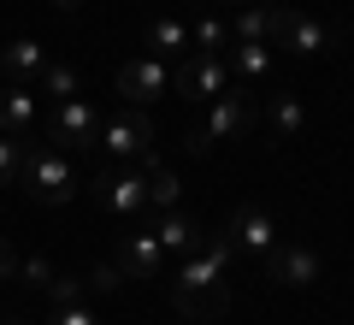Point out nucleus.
I'll use <instances>...</instances> for the list:
<instances>
[{
	"instance_id": "obj_25",
	"label": "nucleus",
	"mask_w": 354,
	"mask_h": 325,
	"mask_svg": "<svg viewBox=\"0 0 354 325\" xmlns=\"http://www.w3.org/2000/svg\"><path fill=\"white\" fill-rule=\"evenodd\" d=\"M83 284H88V290H101V296H113V290H124V272H118V261H101L95 272L83 278Z\"/></svg>"
},
{
	"instance_id": "obj_20",
	"label": "nucleus",
	"mask_w": 354,
	"mask_h": 325,
	"mask_svg": "<svg viewBox=\"0 0 354 325\" xmlns=\"http://www.w3.org/2000/svg\"><path fill=\"white\" fill-rule=\"evenodd\" d=\"M225 42H230L225 18H195V24H189V53H218Z\"/></svg>"
},
{
	"instance_id": "obj_33",
	"label": "nucleus",
	"mask_w": 354,
	"mask_h": 325,
	"mask_svg": "<svg viewBox=\"0 0 354 325\" xmlns=\"http://www.w3.org/2000/svg\"><path fill=\"white\" fill-rule=\"evenodd\" d=\"M0 325H6V313H0Z\"/></svg>"
},
{
	"instance_id": "obj_28",
	"label": "nucleus",
	"mask_w": 354,
	"mask_h": 325,
	"mask_svg": "<svg viewBox=\"0 0 354 325\" xmlns=\"http://www.w3.org/2000/svg\"><path fill=\"white\" fill-rule=\"evenodd\" d=\"M18 278V254H12V243L0 237V284H12Z\"/></svg>"
},
{
	"instance_id": "obj_3",
	"label": "nucleus",
	"mask_w": 354,
	"mask_h": 325,
	"mask_svg": "<svg viewBox=\"0 0 354 325\" xmlns=\"http://www.w3.org/2000/svg\"><path fill=\"white\" fill-rule=\"evenodd\" d=\"M248 130V89H225L218 100H207V113H201V125L189 130V154H213L218 142H230V137H242Z\"/></svg>"
},
{
	"instance_id": "obj_24",
	"label": "nucleus",
	"mask_w": 354,
	"mask_h": 325,
	"mask_svg": "<svg viewBox=\"0 0 354 325\" xmlns=\"http://www.w3.org/2000/svg\"><path fill=\"white\" fill-rule=\"evenodd\" d=\"M48 325H101V313L88 308V301H65V308L48 313Z\"/></svg>"
},
{
	"instance_id": "obj_5",
	"label": "nucleus",
	"mask_w": 354,
	"mask_h": 325,
	"mask_svg": "<svg viewBox=\"0 0 354 325\" xmlns=\"http://www.w3.org/2000/svg\"><path fill=\"white\" fill-rule=\"evenodd\" d=\"M95 148H106L113 160H148L153 154V118L142 113V107H124V113H113V118H101V142Z\"/></svg>"
},
{
	"instance_id": "obj_1",
	"label": "nucleus",
	"mask_w": 354,
	"mask_h": 325,
	"mask_svg": "<svg viewBox=\"0 0 354 325\" xmlns=\"http://www.w3.org/2000/svg\"><path fill=\"white\" fill-rule=\"evenodd\" d=\"M230 266H236V249L230 237H201V249H189L171 272V301L183 319H218L230 308Z\"/></svg>"
},
{
	"instance_id": "obj_12",
	"label": "nucleus",
	"mask_w": 354,
	"mask_h": 325,
	"mask_svg": "<svg viewBox=\"0 0 354 325\" xmlns=\"http://www.w3.org/2000/svg\"><path fill=\"white\" fill-rule=\"evenodd\" d=\"M160 266H165V249L153 231H124L118 237V272L124 278H153Z\"/></svg>"
},
{
	"instance_id": "obj_29",
	"label": "nucleus",
	"mask_w": 354,
	"mask_h": 325,
	"mask_svg": "<svg viewBox=\"0 0 354 325\" xmlns=\"http://www.w3.org/2000/svg\"><path fill=\"white\" fill-rule=\"evenodd\" d=\"M53 6H59V12H77V6H83V0H53Z\"/></svg>"
},
{
	"instance_id": "obj_7",
	"label": "nucleus",
	"mask_w": 354,
	"mask_h": 325,
	"mask_svg": "<svg viewBox=\"0 0 354 325\" xmlns=\"http://www.w3.org/2000/svg\"><path fill=\"white\" fill-rule=\"evenodd\" d=\"M225 237H230V249H236V254H254V261H266V254H272V249L283 243V231H278V219H272V207L248 201V207H236V213H230Z\"/></svg>"
},
{
	"instance_id": "obj_30",
	"label": "nucleus",
	"mask_w": 354,
	"mask_h": 325,
	"mask_svg": "<svg viewBox=\"0 0 354 325\" xmlns=\"http://www.w3.org/2000/svg\"><path fill=\"white\" fill-rule=\"evenodd\" d=\"M218 6H230V12H236V6H254V0H218Z\"/></svg>"
},
{
	"instance_id": "obj_9",
	"label": "nucleus",
	"mask_w": 354,
	"mask_h": 325,
	"mask_svg": "<svg viewBox=\"0 0 354 325\" xmlns=\"http://www.w3.org/2000/svg\"><path fill=\"white\" fill-rule=\"evenodd\" d=\"M319 272H325V261H319V249H307V243H278V249L266 254V278L283 290H313Z\"/></svg>"
},
{
	"instance_id": "obj_6",
	"label": "nucleus",
	"mask_w": 354,
	"mask_h": 325,
	"mask_svg": "<svg viewBox=\"0 0 354 325\" xmlns=\"http://www.w3.org/2000/svg\"><path fill=\"white\" fill-rule=\"evenodd\" d=\"M88 195H95L101 213L136 219V213H148V172H142V166H130V172H101L88 184Z\"/></svg>"
},
{
	"instance_id": "obj_2",
	"label": "nucleus",
	"mask_w": 354,
	"mask_h": 325,
	"mask_svg": "<svg viewBox=\"0 0 354 325\" xmlns=\"http://www.w3.org/2000/svg\"><path fill=\"white\" fill-rule=\"evenodd\" d=\"M18 172H24V184H30V201H41V207H65V201L77 195V172L65 166L59 148H30Z\"/></svg>"
},
{
	"instance_id": "obj_16",
	"label": "nucleus",
	"mask_w": 354,
	"mask_h": 325,
	"mask_svg": "<svg viewBox=\"0 0 354 325\" xmlns=\"http://www.w3.org/2000/svg\"><path fill=\"white\" fill-rule=\"evenodd\" d=\"M142 42H148L153 60H183V53H189V24H183V18H153V24L142 30Z\"/></svg>"
},
{
	"instance_id": "obj_26",
	"label": "nucleus",
	"mask_w": 354,
	"mask_h": 325,
	"mask_svg": "<svg viewBox=\"0 0 354 325\" xmlns=\"http://www.w3.org/2000/svg\"><path fill=\"white\" fill-rule=\"evenodd\" d=\"M83 278H65V272H53V284H48V301L53 308H65V301H83Z\"/></svg>"
},
{
	"instance_id": "obj_19",
	"label": "nucleus",
	"mask_w": 354,
	"mask_h": 325,
	"mask_svg": "<svg viewBox=\"0 0 354 325\" xmlns=\"http://www.w3.org/2000/svg\"><path fill=\"white\" fill-rule=\"evenodd\" d=\"M230 42H272V6H266V0L236 6V18H230Z\"/></svg>"
},
{
	"instance_id": "obj_32",
	"label": "nucleus",
	"mask_w": 354,
	"mask_h": 325,
	"mask_svg": "<svg viewBox=\"0 0 354 325\" xmlns=\"http://www.w3.org/2000/svg\"><path fill=\"white\" fill-rule=\"evenodd\" d=\"M195 325H213V319H195Z\"/></svg>"
},
{
	"instance_id": "obj_23",
	"label": "nucleus",
	"mask_w": 354,
	"mask_h": 325,
	"mask_svg": "<svg viewBox=\"0 0 354 325\" xmlns=\"http://www.w3.org/2000/svg\"><path fill=\"white\" fill-rule=\"evenodd\" d=\"M18 166H24V142H18V137H0V189H12Z\"/></svg>"
},
{
	"instance_id": "obj_31",
	"label": "nucleus",
	"mask_w": 354,
	"mask_h": 325,
	"mask_svg": "<svg viewBox=\"0 0 354 325\" xmlns=\"http://www.w3.org/2000/svg\"><path fill=\"white\" fill-rule=\"evenodd\" d=\"M6 325H30V319H18V313H12V319H6Z\"/></svg>"
},
{
	"instance_id": "obj_10",
	"label": "nucleus",
	"mask_w": 354,
	"mask_h": 325,
	"mask_svg": "<svg viewBox=\"0 0 354 325\" xmlns=\"http://www.w3.org/2000/svg\"><path fill=\"white\" fill-rule=\"evenodd\" d=\"M48 137L59 142V148H95V142H101V113H95L83 95H71V100H59V107H53Z\"/></svg>"
},
{
	"instance_id": "obj_11",
	"label": "nucleus",
	"mask_w": 354,
	"mask_h": 325,
	"mask_svg": "<svg viewBox=\"0 0 354 325\" xmlns=\"http://www.w3.org/2000/svg\"><path fill=\"white\" fill-rule=\"evenodd\" d=\"M165 89H171V71H165V60H153V53L118 65V95H124L130 107H148V100H160Z\"/></svg>"
},
{
	"instance_id": "obj_17",
	"label": "nucleus",
	"mask_w": 354,
	"mask_h": 325,
	"mask_svg": "<svg viewBox=\"0 0 354 325\" xmlns=\"http://www.w3.org/2000/svg\"><path fill=\"white\" fill-rule=\"evenodd\" d=\"M225 65L242 83H266V77H272V42H236V53H230Z\"/></svg>"
},
{
	"instance_id": "obj_13",
	"label": "nucleus",
	"mask_w": 354,
	"mask_h": 325,
	"mask_svg": "<svg viewBox=\"0 0 354 325\" xmlns=\"http://www.w3.org/2000/svg\"><path fill=\"white\" fill-rule=\"evenodd\" d=\"M30 130H36V89H30V83L0 89V137L30 142Z\"/></svg>"
},
{
	"instance_id": "obj_22",
	"label": "nucleus",
	"mask_w": 354,
	"mask_h": 325,
	"mask_svg": "<svg viewBox=\"0 0 354 325\" xmlns=\"http://www.w3.org/2000/svg\"><path fill=\"white\" fill-rule=\"evenodd\" d=\"M36 83L48 89L53 100H71L77 89H83V77H77V65H53V60H48V65H41V77H36Z\"/></svg>"
},
{
	"instance_id": "obj_18",
	"label": "nucleus",
	"mask_w": 354,
	"mask_h": 325,
	"mask_svg": "<svg viewBox=\"0 0 354 325\" xmlns=\"http://www.w3.org/2000/svg\"><path fill=\"white\" fill-rule=\"evenodd\" d=\"M142 172H148V213H165L177 207V172L160 160V154H148V160H136Z\"/></svg>"
},
{
	"instance_id": "obj_27",
	"label": "nucleus",
	"mask_w": 354,
	"mask_h": 325,
	"mask_svg": "<svg viewBox=\"0 0 354 325\" xmlns=\"http://www.w3.org/2000/svg\"><path fill=\"white\" fill-rule=\"evenodd\" d=\"M18 278H24V290H48L53 284V266L41 261V254H30V261H18Z\"/></svg>"
},
{
	"instance_id": "obj_15",
	"label": "nucleus",
	"mask_w": 354,
	"mask_h": 325,
	"mask_svg": "<svg viewBox=\"0 0 354 325\" xmlns=\"http://www.w3.org/2000/svg\"><path fill=\"white\" fill-rule=\"evenodd\" d=\"M41 65H48V48H41V42H30V36H18V42H6V48H0V71L12 77V83H36Z\"/></svg>"
},
{
	"instance_id": "obj_4",
	"label": "nucleus",
	"mask_w": 354,
	"mask_h": 325,
	"mask_svg": "<svg viewBox=\"0 0 354 325\" xmlns=\"http://www.w3.org/2000/svg\"><path fill=\"white\" fill-rule=\"evenodd\" d=\"M272 42L290 48V53H301V60H319V53L337 48V24H325V18H313V12L272 6Z\"/></svg>"
},
{
	"instance_id": "obj_14",
	"label": "nucleus",
	"mask_w": 354,
	"mask_h": 325,
	"mask_svg": "<svg viewBox=\"0 0 354 325\" xmlns=\"http://www.w3.org/2000/svg\"><path fill=\"white\" fill-rule=\"evenodd\" d=\"M153 237H160V249L165 254H189V249H201V237H207V231L201 225H195V219H189V213H183V207H165V213H153Z\"/></svg>"
},
{
	"instance_id": "obj_21",
	"label": "nucleus",
	"mask_w": 354,
	"mask_h": 325,
	"mask_svg": "<svg viewBox=\"0 0 354 325\" xmlns=\"http://www.w3.org/2000/svg\"><path fill=\"white\" fill-rule=\"evenodd\" d=\"M307 125V107L295 95H272V137H295Z\"/></svg>"
},
{
	"instance_id": "obj_8",
	"label": "nucleus",
	"mask_w": 354,
	"mask_h": 325,
	"mask_svg": "<svg viewBox=\"0 0 354 325\" xmlns=\"http://www.w3.org/2000/svg\"><path fill=\"white\" fill-rule=\"evenodd\" d=\"M171 89L207 107V100H218V95L230 89V65L218 60V53H183V60H177V71H171Z\"/></svg>"
}]
</instances>
